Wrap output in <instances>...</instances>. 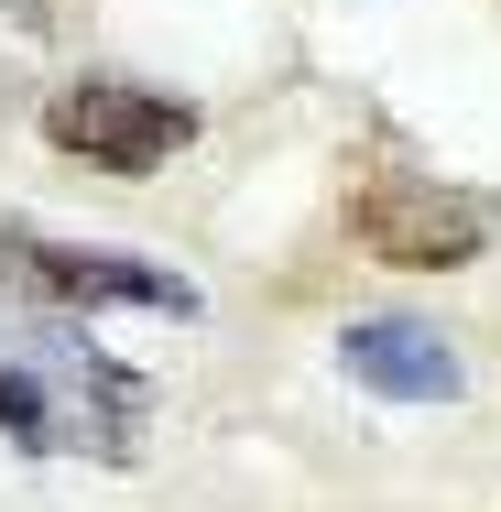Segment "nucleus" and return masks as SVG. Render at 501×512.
<instances>
[{"label":"nucleus","instance_id":"f257e3e1","mask_svg":"<svg viewBox=\"0 0 501 512\" xmlns=\"http://www.w3.org/2000/svg\"><path fill=\"white\" fill-rule=\"evenodd\" d=\"M0 436L33 458H131L142 447V382L88 349L66 316H33L0 349Z\"/></svg>","mask_w":501,"mask_h":512},{"label":"nucleus","instance_id":"f03ea898","mask_svg":"<svg viewBox=\"0 0 501 512\" xmlns=\"http://www.w3.org/2000/svg\"><path fill=\"white\" fill-rule=\"evenodd\" d=\"M491 229H501V207L480 186H436L414 164L360 175V197H349V240L371 262H403V273H458V262L491 251Z\"/></svg>","mask_w":501,"mask_h":512},{"label":"nucleus","instance_id":"7ed1b4c3","mask_svg":"<svg viewBox=\"0 0 501 512\" xmlns=\"http://www.w3.org/2000/svg\"><path fill=\"white\" fill-rule=\"evenodd\" d=\"M0 284L33 295V316L66 306H142V316H197V284L164 273V262H131V251H77V240H33L0 218Z\"/></svg>","mask_w":501,"mask_h":512},{"label":"nucleus","instance_id":"20e7f679","mask_svg":"<svg viewBox=\"0 0 501 512\" xmlns=\"http://www.w3.org/2000/svg\"><path fill=\"white\" fill-rule=\"evenodd\" d=\"M44 142L99 164V175H153L164 153L197 142V109L164 99V88H131V77H77L66 99L44 109Z\"/></svg>","mask_w":501,"mask_h":512},{"label":"nucleus","instance_id":"39448f33","mask_svg":"<svg viewBox=\"0 0 501 512\" xmlns=\"http://www.w3.org/2000/svg\"><path fill=\"white\" fill-rule=\"evenodd\" d=\"M338 360H349V382H371L382 404H447L469 371H458V349L436 338V327H414V316H360L349 338H338Z\"/></svg>","mask_w":501,"mask_h":512}]
</instances>
